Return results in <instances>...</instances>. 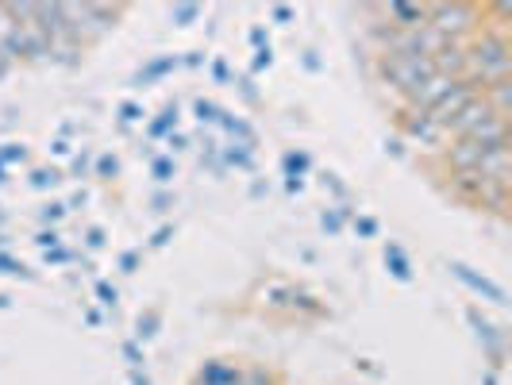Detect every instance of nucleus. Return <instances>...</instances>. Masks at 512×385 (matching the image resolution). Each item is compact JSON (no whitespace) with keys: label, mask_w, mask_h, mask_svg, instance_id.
<instances>
[{"label":"nucleus","mask_w":512,"mask_h":385,"mask_svg":"<svg viewBox=\"0 0 512 385\" xmlns=\"http://www.w3.org/2000/svg\"><path fill=\"white\" fill-rule=\"evenodd\" d=\"M97 293H101V301L104 305H116V289H108V285H97Z\"/></svg>","instance_id":"obj_21"},{"label":"nucleus","mask_w":512,"mask_h":385,"mask_svg":"<svg viewBox=\"0 0 512 385\" xmlns=\"http://www.w3.org/2000/svg\"><path fill=\"white\" fill-rule=\"evenodd\" d=\"M359 231H362V235H374V231H378V224H374V220H359Z\"/></svg>","instance_id":"obj_29"},{"label":"nucleus","mask_w":512,"mask_h":385,"mask_svg":"<svg viewBox=\"0 0 512 385\" xmlns=\"http://www.w3.org/2000/svg\"><path fill=\"white\" fill-rule=\"evenodd\" d=\"M197 116H201V120H220V108L208 101H197Z\"/></svg>","instance_id":"obj_17"},{"label":"nucleus","mask_w":512,"mask_h":385,"mask_svg":"<svg viewBox=\"0 0 512 385\" xmlns=\"http://www.w3.org/2000/svg\"><path fill=\"white\" fill-rule=\"evenodd\" d=\"M497 147H509V135L505 139H451V147H443V158L455 174H478L486 154H493Z\"/></svg>","instance_id":"obj_2"},{"label":"nucleus","mask_w":512,"mask_h":385,"mask_svg":"<svg viewBox=\"0 0 512 385\" xmlns=\"http://www.w3.org/2000/svg\"><path fill=\"white\" fill-rule=\"evenodd\" d=\"M0 174H4V170H0ZM0 181H4V178H0Z\"/></svg>","instance_id":"obj_32"},{"label":"nucleus","mask_w":512,"mask_h":385,"mask_svg":"<svg viewBox=\"0 0 512 385\" xmlns=\"http://www.w3.org/2000/svg\"><path fill=\"white\" fill-rule=\"evenodd\" d=\"M478 20V8L470 4H428V24L436 27L443 39H459Z\"/></svg>","instance_id":"obj_4"},{"label":"nucleus","mask_w":512,"mask_h":385,"mask_svg":"<svg viewBox=\"0 0 512 385\" xmlns=\"http://www.w3.org/2000/svg\"><path fill=\"white\" fill-rule=\"evenodd\" d=\"M158 332V312H143V316H139V339H151V335Z\"/></svg>","instance_id":"obj_12"},{"label":"nucleus","mask_w":512,"mask_h":385,"mask_svg":"<svg viewBox=\"0 0 512 385\" xmlns=\"http://www.w3.org/2000/svg\"><path fill=\"white\" fill-rule=\"evenodd\" d=\"M58 216H62V205H51L47 212H43V220H51V224L58 220Z\"/></svg>","instance_id":"obj_28"},{"label":"nucleus","mask_w":512,"mask_h":385,"mask_svg":"<svg viewBox=\"0 0 512 385\" xmlns=\"http://www.w3.org/2000/svg\"><path fill=\"white\" fill-rule=\"evenodd\" d=\"M509 39L505 35H482V43L466 47V77L478 81L482 89L493 81H509Z\"/></svg>","instance_id":"obj_1"},{"label":"nucleus","mask_w":512,"mask_h":385,"mask_svg":"<svg viewBox=\"0 0 512 385\" xmlns=\"http://www.w3.org/2000/svg\"><path fill=\"white\" fill-rule=\"evenodd\" d=\"M170 174H174L170 158H158V162H154V178H158V181H170Z\"/></svg>","instance_id":"obj_16"},{"label":"nucleus","mask_w":512,"mask_h":385,"mask_svg":"<svg viewBox=\"0 0 512 385\" xmlns=\"http://www.w3.org/2000/svg\"><path fill=\"white\" fill-rule=\"evenodd\" d=\"M39 247H58V235H54V231H43V235H39Z\"/></svg>","instance_id":"obj_23"},{"label":"nucleus","mask_w":512,"mask_h":385,"mask_svg":"<svg viewBox=\"0 0 512 385\" xmlns=\"http://www.w3.org/2000/svg\"><path fill=\"white\" fill-rule=\"evenodd\" d=\"M436 74V66H432V58H401V54H382V77L405 97L409 89H416L420 81H428V77Z\"/></svg>","instance_id":"obj_3"},{"label":"nucleus","mask_w":512,"mask_h":385,"mask_svg":"<svg viewBox=\"0 0 512 385\" xmlns=\"http://www.w3.org/2000/svg\"><path fill=\"white\" fill-rule=\"evenodd\" d=\"M197 16H201V4H178V8H170V20L181 27H189Z\"/></svg>","instance_id":"obj_10"},{"label":"nucleus","mask_w":512,"mask_h":385,"mask_svg":"<svg viewBox=\"0 0 512 385\" xmlns=\"http://www.w3.org/2000/svg\"><path fill=\"white\" fill-rule=\"evenodd\" d=\"M405 131H409L412 139H420V147H432V151L447 147V135H443V128H439L428 112H409L405 116Z\"/></svg>","instance_id":"obj_5"},{"label":"nucleus","mask_w":512,"mask_h":385,"mask_svg":"<svg viewBox=\"0 0 512 385\" xmlns=\"http://www.w3.org/2000/svg\"><path fill=\"white\" fill-rule=\"evenodd\" d=\"M101 174H116V158H108V154H104V158H101Z\"/></svg>","instance_id":"obj_25"},{"label":"nucleus","mask_w":512,"mask_h":385,"mask_svg":"<svg viewBox=\"0 0 512 385\" xmlns=\"http://www.w3.org/2000/svg\"><path fill=\"white\" fill-rule=\"evenodd\" d=\"M385 16L401 31H416L428 24V4H385Z\"/></svg>","instance_id":"obj_6"},{"label":"nucleus","mask_w":512,"mask_h":385,"mask_svg":"<svg viewBox=\"0 0 512 385\" xmlns=\"http://www.w3.org/2000/svg\"><path fill=\"white\" fill-rule=\"evenodd\" d=\"M16 158H20V162H24V147H16V143H12V147H8V151L0 154V162H16Z\"/></svg>","instance_id":"obj_18"},{"label":"nucleus","mask_w":512,"mask_h":385,"mask_svg":"<svg viewBox=\"0 0 512 385\" xmlns=\"http://www.w3.org/2000/svg\"><path fill=\"white\" fill-rule=\"evenodd\" d=\"M8 62H12V58H8V54H4V51H0V77H4V74H8Z\"/></svg>","instance_id":"obj_31"},{"label":"nucleus","mask_w":512,"mask_h":385,"mask_svg":"<svg viewBox=\"0 0 512 385\" xmlns=\"http://www.w3.org/2000/svg\"><path fill=\"white\" fill-rule=\"evenodd\" d=\"M385 262H389V270L401 278V282H409L412 270H409V258L401 255V247H385Z\"/></svg>","instance_id":"obj_9"},{"label":"nucleus","mask_w":512,"mask_h":385,"mask_svg":"<svg viewBox=\"0 0 512 385\" xmlns=\"http://www.w3.org/2000/svg\"><path fill=\"white\" fill-rule=\"evenodd\" d=\"M451 270H455V274H459L462 282L470 285V289H474V293H486L489 301H497V305H505V289H501V285L486 282V278H474V274H470V270H466V266H459V262H455V266H451Z\"/></svg>","instance_id":"obj_8"},{"label":"nucleus","mask_w":512,"mask_h":385,"mask_svg":"<svg viewBox=\"0 0 512 385\" xmlns=\"http://www.w3.org/2000/svg\"><path fill=\"white\" fill-rule=\"evenodd\" d=\"M54 181H58V174H47V170H39V174H35V185H54Z\"/></svg>","instance_id":"obj_22"},{"label":"nucleus","mask_w":512,"mask_h":385,"mask_svg":"<svg viewBox=\"0 0 512 385\" xmlns=\"http://www.w3.org/2000/svg\"><path fill=\"white\" fill-rule=\"evenodd\" d=\"M174 66H178V58H158V62L147 66V74L143 77H158V74H166V70H174ZM143 77H139V81H143Z\"/></svg>","instance_id":"obj_13"},{"label":"nucleus","mask_w":512,"mask_h":385,"mask_svg":"<svg viewBox=\"0 0 512 385\" xmlns=\"http://www.w3.org/2000/svg\"><path fill=\"white\" fill-rule=\"evenodd\" d=\"M20 270H24V266H16L8 255H0V274H20Z\"/></svg>","instance_id":"obj_20"},{"label":"nucleus","mask_w":512,"mask_h":385,"mask_svg":"<svg viewBox=\"0 0 512 385\" xmlns=\"http://www.w3.org/2000/svg\"><path fill=\"white\" fill-rule=\"evenodd\" d=\"M174 124H178V108H166V112H162V120H158L151 131H154V135H162V131H170Z\"/></svg>","instance_id":"obj_14"},{"label":"nucleus","mask_w":512,"mask_h":385,"mask_svg":"<svg viewBox=\"0 0 512 385\" xmlns=\"http://www.w3.org/2000/svg\"><path fill=\"white\" fill-rule=\"evenodd\" d=\"M197 385H243V370L231 362H208Z\"/></svg>","instance_id":"obj_7"},{"label":"nucleus","mask_w":512,"mask_h":385,"mask_svg":"<svg viewBox=\"0 0 512 385\" xmlns=\"http://www.w3.org/2000/svg\"><path fill=\"white\" fill-rule=\"evenodd\" d=\"M285 166L293 170V178H289V181H297V174H301V170H308V158H305V154H285Z\"/></svg>","instance_id":"obj_15"},{"label":"nucleus","mask_w":512,"mask_h":385,"mask_svg":"<svg viewBox=\"0 0 512 385\" xmlns=\"http://www.w3.org/2000/svg\"><path fill=\"white\" fill-rule=\"evenodd\" d=\"M262 66H270V47H266V51H258V58H255V70H262Z\"/></svg>","instance_id":"obj_27"},{"label":"nucleus","mask_w":512,"mask_h":385,"mask_svg":"<svg viewBox=\"0 0 512 385\" xmlns=\"http://www.w3.org/2000/svg\"><path fill=\"white\" fill-rule=\"evenodd\" d=\"M124 120H143V112L135 104H124Z\"/></svg>","instance_id":"obj_24"},{"label":"nucleus","mask_w":512,"mask_h":385,"mask_svg":"<svg viewBox=\"0 0 512 385\" xmlns=\"http://www.w3.org/2000/svg\"><path fill=\"white\" fill-rule=\"evenodd\" d=\"M101 243H104V231L93 228V231H89V247H101Z\"/></svg>","instance_id":"obj_26"},{"label":"nucleus","mask_w":512,"mask_h":385,"mask_svg":"<svg viewBox=\"0 0 512 385\" xmlns=\"http://www.w3.org/2000/svg\"><path fill=\"white\" fill-rule=\"evenodd\" d=\"M120 266H124V274H135V266H139V255H135V251H128V255L120 258Z\"/></svg>","instance_id":"obj_19"},{"label":"nucleus","mask_w":512,"mask_h":385,"mask_svg":"<svg viewBox=\"0 0 512 385\" xmlns=\"http://www.w3.org/2000/svg\"><path fill=\"white\" fill-rule=\"evenodd\" d=\"M243 385H274V374H270V370H262V366L243 370Z\"/></svg>","instance_id":"obj_11"},{"label":"nucleus","mask_w":512,"mask_h":385,"mask_svg":"<svg viewBox=\"0 0 512 385\" xmlns=\"http://www.w3.org/2000/svg\"><path fill=\"white\" fill-rule=\"evenodd\" d=\"M124 351H128L131 366H139V362H143V359H139V351H135V343H128V347H124Z\"/></svg>","instance_id":"obj_30"}]
</instances>
